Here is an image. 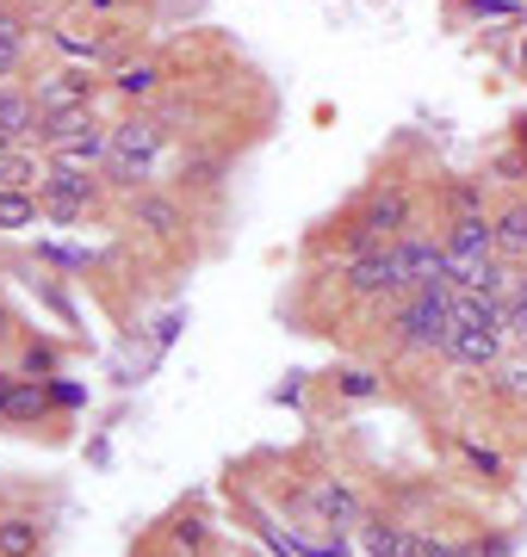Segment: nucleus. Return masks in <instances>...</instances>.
<instances>
[{
	"mask_svg": "<svg viewBox=\"0 0 527 557\" xmlns=\"http://www.w3.org/2000/svg\"><path fill=\"white\" fill-rule=\"evenodd\" d=\"M94 94H100V81H94V69H82V62L50 69L44 81H32V100H38L44 119H57V112H94Z\"/></svg>",
	"mask_w": 527,
	"mask_h": 557,
	"instance_id": "nucleus-5",
	"label": "nucleus"
},
{
	"mask_svg": "<svg viewBox=\"0 0 527 557\" xmlns=\"http://www.w3.org/2000/svg\"><path fill=\"white\" fill-rule=\"evenodd\" d=\"M50 44H57L69 62H82V69H94V62H112V44H106V38H82V32H50Z\"/></svg>",
	"mask_w": 527,
	"mask_h": 557,
	"instance_id": "nucleus-18",
	"label": "nucleus"
},
{
	"mask_svg": "<svg viewBox=\"0 0 527 557\" xmlns=\"http://www.w3.org/2000/svg\"><path fill=\"white\" fill-rule=\"evenodd\" d=\"M446 260L453 267H471V260H490L497 255V218L490 211H471V218H453L446 223Z\"/></svg>",
	"mask_w": 527,
	"mask_h": 557,
	"instance_id": "nucleus-7",
	"label": "nucleus"
},
{
	"mask_svg": "<svg viewBox=\"0 0 527 557\" xmlns=\"http://www.w3.org/2000/svg\"><path fill=\"white\" fill-rule=\"evenodd\" d=\"M156 149H162V124L131 112V119L112 124V156H106V174L119 180V186H131V193H143L137 180H149V161H156Z\"/></svg>",
	"mask_w": 527,
	"mask_h": 557,
	"instance_id": "nucleus-2",
	"label": "nucleus"
},
{
	"mask_svg": "<svg viewBox=\"0 0 527 557\" xmlns=\"http://www.w3.org/2000/svg\"><path fill=\"white\" fill-rule=\"evenodd\" d=\"M50 403H57V409H82L87 391L82 384H69V379H50Z\"/></svg>",
	"mask_w": 527,
	"mask_h": 557,
	"instance_id": "nucleus-32",
	"label": "nucleus"
},
{
	"mask_svg": "<svg viewBox=\"0 0 527 557\" xmlns=\"http://www.w3.org/2000/svg\"><path fill=\"white\" fill-rule=\"evenodd\" d=\"M471 20H522V0H466Z\"/></svg>",
	"mask_w": 527,
	"mask_h": 557,
	"instance_id": "nucleus-29",
	"label": "nucleus"
},
{
	"mask_svg": "<svg viewBox=\"0 0 527 557\" xmlns=\"http://www.w3.org/2000/svg\"><path fill=\"white\" fill-rule=\"evenodd\" d=\"M106 156H112V124H94L82 137L50 143V168H75V174H100Z\"/></svg>",
	"mask_w": 527,
	"mask_h": 557,
	"instance_id": "nucleus-9",
	"label": "nucleus"
},
{
	"mask_svg": "<svg viewBox=\"0 0 527 557\" xmlns=\"http://www.w3.org/2000/svg\"><path fill=\"white\" fill-rule=\"evenodd\" d=\"M409 557H471V545H446L434 533H416L409 539Z\"/></svg>",
	"mask_w": 527,
	"mask_h": 557,
	"instance_id": "nucleus-27",
	"label": "nucleus"
},
{
	"mask_svg": "<svg viewBox=\"0 0 527 557\" xmlns=\"http://www.w3.org/2000/svg\"><path fill=\"white\" fill-rule=\"evenodd\" d=\"M490 391H497V397L503 403H522L527 409V359H497V366H490Z\"/></svg>",
	"mask_w": 527,
	"mask_h": 557,
	"instance_id": "nucleus-17",
	"label": "nucleus"
},
{
	"mask_svg": "<svg viewBox=\"0 0 527 557\" xmlns=\"http://www.w3.org/2000/svg\"><path fill=\"white\" fill-rule=\"evenodd\" d=\"M446 359L453 366H471V372H490L503 359V322H453Z\"/></svg>",
	"mask_w": 527,
	"mask_h": 557,
	"instance_id": "nucleus-6",
	"label": "nucleus"
},
{
	"mask_svg": "<svg viewBox=\"0 0 527 557\" xmlns=\"http://www.w3.org/2000/svg\"><path fill=\"white\" fill-rule=\"evenodd\" d=\"M497 260H508V267L527 260V199H515L508 211H497Z\"/></svg>",
	"mask_w": 527,
	"mask_h": 557,
	"instance_id": "nucleus-14",
	"label": "nucleus"
},
{
	"mask_svg": "<svg viewBox=\"0 0 527 557\" xmlns=\"http://www.w3.org/2000/svg\"><path fill=\"white\" fill-rule=\"evenodd\" d=\"M446 205H453V218H471V211H485V180H459V186L446 193Z\"/></svg>",
	"mask_w": 527,
	"mask_h": 557,
	"instance_id": "nucleus-25",
	"label": "nucleus"
},
{
	"mask_svg": "<svg viewBox=\"0 0 527 557\" xmlns=\"http://www.w3.org/2000/svg\"><path fill=\"white\" fill-rule=\"evenodd\" d=\"M397 292H409V285H404V255H397V242H391V248H379V255L347 260V298H360V304H391Z\"/></svg>",
	"mask_w": 527,
	"mask_h": 557,
	"instance_id": "nucleus-4",
	"label": "nucleus"
},
{
	"mask_svg": "<svg viewBox=\"0 0 527 557\" xmlns=\"http://www.w3.org/2000/svg\"><path fill=\"white\" fill-rule=\"evenodd\" d=\"M44 205L32 199V193H20V186H0V236H20V230H32L38 223Z\"/></svg>",
	"mask_w": 527,
	"mask_h": 557,
	"instance_id": "nucleus-16",
	"label": "nucleus"
},
{
	"mask_svg": "<svg viewBox=\"0 0 527 557\" xmlns=\"http://www.w3.org/2000/svg\"><path fill=\"white\" fill-rule=\"evenodd\" d=\"M94 7H112V0H94Z\"/></svg>",
	"mask_w": 527,
	"mask_h": 557,
	"instance_id": "nucleus-38",
	"label": "nucleus"
},
{
	"mask_svg": "<svg viewBox=\"0 0 527 557\" xmlns=\"http://www.w3.org/2000/svg\"><path fill=\"white\" fill-rule=\"evenodd\" d=\"M38 205L44 218L57 223H82L94 205H100V174H75V168H50L38 180Z\"/></svg>",
	"mask_w": 527,
	"mask_h": 557,
	"instance_id": "nucleus-3",
	"label": "nucleus"
},
{
	"mask_svg": "<svg viewBox=\"0 0 527 557\" xmlns=\"http://www.w3.org/2000/svg\"><path fill=\"white\" fill-rule=\"evenodd\" d=\"M38 552H44V520L38 515L0 520V557H38Z\"/></svg>",
	"mask_w": 527,
	"mask_h": 557,
	"instance_id": "nucleus-15",
	"label": "nucleus"
},
{
	"mask_svg": "<svg viewBox=\"0 0 527 557\" xmlns=\"http://www.w3.org/2000/svg\"><path fill=\"white\" fill-rule=\"evenodd\" d=\"M218 174H223V161H218V156L181 161V180H186V186H199V193H211V186H218Z\"/></svg>",
	"mask_w": 527,
	"mask_h": 557,
	"instance_id": "nucleus-24",
	"label": "nucleus"
},
{
	"mask_svg": "<svg viewBox=\"0 0 527 557\" xmlns=\"http://www.w3.org/2000/svg\"><path fill=\"white\" fill-rule=\"evenodd\" d=\"M7 335H13V322H7V310H0V341H7Z\"/></svg>",
	"mask_w": 527,
	"mask_h": 557,
	"instance_id": "nucleus-35",
	"label": "nucleus"
},
{
	"mask_svg": "<svg viewBox=\"0 0 527 557\" xmlns=\"http://www.w3.org/2000/svg\"><path fill=\"white\" fill-rule=\"evenodd\" d=\"M503 341H527V304L522 298H508V310H503Z\"/></svg>",
	"mask_w": 527,
	"mask_h": 557,
	"instance_id": "nucleus-31",
	"label": "nucleus"
},
{
	"mask_svg": "<svg viewBox=\"0 0 527 557\" xmlns=\"http://www.w3.org/2000/svg\"><path fill=\"white\" fill-rule=\"evenodd\" d=\"M50 409H57V403H50V384H44V379H13V397H7V416H0V421L32 428V421H44Z\"/></svg>",
	"mask_w": 527,
	"mask_h": 557,
	"instance_id": "nucleus-13",
	"label": "nucleus"
},
{
	"mask_svg": "<svg viewBox=\"0 0 527 557\" xmlns=\"http://www.w3.org/2000/svg\"><path fill=\"white\" fill-rule=\"evenodd\" d=\"M490 180H508V186L527 180V156H522V149H515V156H497V161H490Z\"/></svg>",
	"mask_w": 527,
	"mask_h": 557,
	"instance_id": "nucleus-30",
	"label": "nucleus"
},
{
	"mask_svg": "<svg viewBox=\"0 0 527 557\" xmlns=\"http://www.w3.org/2000/svg\"><path fill=\"white\" fill-rule=\"evenodd\" d=\"M515 57H522V69H527V38H522V50H515Z\"/></svg>",
	"mask_w": 527,
	"mask_h": 557,
	"instance_id": "nucleus-36",
	"label": "nucleus"
},
{
	"mask_svg": "<svg viewBox=\"0 0 527 557\" xmlns=\"http://www.w3.org/2000/svg\"><path fill=\"white\" fill-rule=\"evenodd\" d=\"M168 539L181 545V552H205L211 545V533H205V520H193V515H181L174 527H168Z\"/></svg>",
	"mask_w": 527,
	"mask_h": 557,
	"instance_id": "nucleus-26",
	"label": "nucleus"
},
{
	"mask_svg": "<svg viewBox=\"0 0 527 557\" xmlns=\"http://www.w3.org/2000/svg\"><path fill=\"white\" fill-rule=\"evenodd\" d=\"M20 379H57V347H50V341H32V347H25L20 354Z\"/></svg>",
	"mask_w": 527,
	"mask_h": 557,
	"instance_id": "nucleus-23",
	"label": "nucleus"
},
{
	"mask_svg": "<svg viewBox=\"0 0 527 557\" xmlns=\"http://www.w3.org/2000/svg\"><path fill=\"white\" fill-rule=\"evenodd\" d=\"M354 533H360V552L366 557H409V539H416L404 520H385V515H366Z\"/></svg>",
	"mask_w": 527,
	"mask_h": 557,
	"instance_id": "nucleus-12",
	"label": "nucleus"
},
{
	"mask_svg": "<svg viewBox=\"0 0 527 557\" xmlns=\"http://www.w3.org/2000/svg\"><path fill=\"white\" fill-rule=\"evenodd\" d=\"M32 180H44L38 161H32V149H7V156H0V186H20V193H32Z\"/></svg>",
	"mask_w": 527,
	"mask_h": 557,
	"instance_id": "nucleus-21",
	"label": "nucleus"
},
{
	"mask_svg": "<svg viewBox=\"0 0 527 557\" xmlns=\"http://www.w3.org/2000/svg\"><path fill=\"white\" fill-rule=\"evenodd\" d=\"M0 137L13 143V149H32L44 137V112L32 100V87H7L0 81Z\"/></svg>",
	"mask_w": 527,
	"mask_h": 557,
	"instance_id": "nucleus-8",
	"label": "nucleus"
},
{
	"mask_svg": "<svg viewBox=\"0 0 527 557\" xmlns=\"http://www.w3.org/2000/svg\"><path fill=\"white\" fill-rule=\"evenodd\" d=\"M131 223H137L143 236L174 242V236L186 230V211L168 199V193H149V186H143V193H131Z\"/></svg>",
	"mask_w": 527,
	"mask_h": 557,
	"instance_id": "nucleus-10",
	"label": "nucleus"
},
{
	"mask_svg": "<svg viewBox=\"0 0 527 557\" xmlns=\"http://www.w3.org/2000/svg\"><path fill=\"white\" fill-rule=\"evenodd\" d=\"M20 62H25V25L13 13H0V81L20 75Z\"/></svg>",
	"mask_w": 527,
	"mask_h": 557,
	"instance_id": "nucleus-20",
	"label": "nucleus"
},
{
	"mask_svg": "<svg viewBox=\"0 0 527 557\" xmlns=\"http://www.w3.org/2000/svg\"><path fill=\"white\" fill-rule=\"evenodd\" d=\"M515 149H522V156H527V112H522V119H515Z\"/></svg>",
	"mask_w": 527,
	"mask_h": 557,
	"instance_id": "nucleus-34",
	"label": "nucleus"
},
{
	"mask_svg": "<svg viewBox=\"0 0 527 557\" xmlns=\"http://www.w3.org/2000/svg\"><path fill=\"white\" fill-rule=\"evenodd\" d=\"M112 87H119L124 100H149V94L162 87V69H156V62H124L119 75H112Z\"/></svg>",
	"mask_w": 527,
	"mask_h": 557,
	"instance_id": "nucleus-19",
	"label": "nucleus"
},
{
	"mask_svg": "<svg viewBox=\"0 0 527 557\" xmlns=\"http://www.w3.org/2000/svg\"><path fill=\"white\" fill-rule=\"evenodd\" d=\"M459 453H466L471 471H485V478H503V458L490 453V446H478V440H459Z\"/></svg>",
	"mask_w": 527,
	"mask_h": 557,
	"instance_id": "nucleus-28",
	"label": "nucleus"
},
{
	"mask_svg": "<svg viewBox=\"0 0 527 557\" xmlns=\"http://www.w3.org/2000/svg\"><path fill=\"white\" fill-rule=\"evenodd\" d=\"M7 149H13V143H7V137H0V156H7Z\"/></svg>",
	"mask_w": 527,
	"mask_h": 557,
	"instance_id": "nucleus-37",
	"label": "nucleus"
},
{
	"mask_svg": "<svg viewBox=\"0 0 527 557\" xmlns=\"http://www.w3.org/2000/svg\"><path fill=\"white\" fill-rule=\"evenodd\" d=\"M342 391L347 397H379V379L372 372H342Z\"/></svg>",
	"mask_w": 527,
	"mask_h": 557,
	"instance_id": "nucleus-33",
	"label": "nucleus"
},
{
	"mask_svg": "<svg viewBox=\"0 0 527 557\" xmlns=\"http://www.w3.org/2000/svg\"><path fill=\"white\" fill-rule=\"evenodd\" d=\"M310 508H317V520H323V527H347V533L366 520V502L354 496L342 478H323V483H317V490H310Z\"/></svg>",
	"mask_w": 527,
	"mask_h": 557,
	"instance_id": "nucleus-11",
	"label": "nucleus"
},
{
	"mask_svg": "<svg viewBox=\"0 0 527 557\" xmlns=\"http://www.w3.org/2000/svg\"><path fill=\"white\" fill-rule=\"evenodd\" d=\"M94 124H100V119H94V112H57V119H44V149H50V143H62V137H82V131H94Z\"/></svg>",
	"mask_w": 527,
	"mask_h": 557,
	"instance_id": "nucleus-22",
	"label": "nucleus"
},
{
	"mask_svg": "<svg viewBox=\"0 0 527 557\" xmlns=\"http://www.w3.org/2000/svg\"><path fill=\"white\" fill-rule=\"evenodd\" d=\"M391 341H397V354H446L453 298L446 292H397L391 298Z\"/></svg>",
	"mask_w": 527,
	"mask_h": 557,
	"instance_id": "nucleus-1",
	"label": "nucleus"
}]
</instances>
